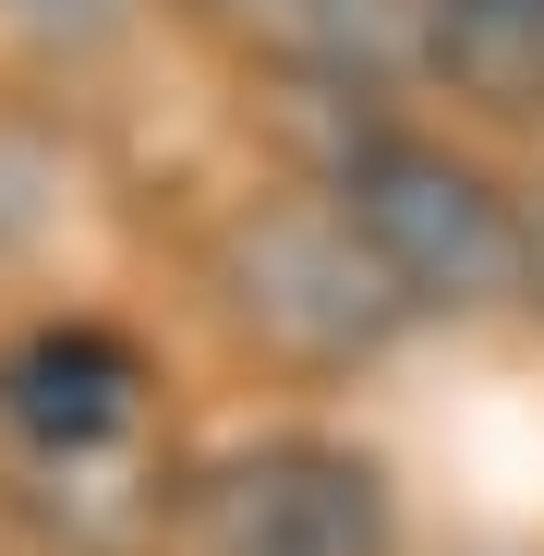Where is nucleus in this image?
I'll return each instance as SVG.
<instances>
[{
	"label": "nucleus",
	"mask_w": 544,
	"mask_h": 556,
	"mask_svg": "<svg viewBox=\"0 0 544 556\" xmlns=\"http://www.w3.org/2000/svg\"><path fill=\"white\" fill-rule=\"evenodd\" d=\"M0 412H13L37 447L85 459V447H110L146 412V363L110 327H49V339H25L13 363H0Z\"/></svg>",
	"instance_id": "7ed1b4c3"
},
{
	"label": "nucleus",
	"mask_w": 544,
	"mask_h": 556,
	"mask_svg": "<svg viewBox=\"0 0 544 556\" xmlns=\"http://www.w3.org/2000/svg\"><path fill=\"white\" fill-rule=\"evenodd\" d=\"M423 49L472 110H544V0H423Z\"/></svg>",
	"instance_id": "20e7f679"
},
{
	"label": "nucleus",
	"mask_w": 544,
	"mask_h": 556,
	"mask_svg": "<svg viewBox=\"0 0 544 556\" xmlns=\"http://www.w3.org/2000/svg\"><path fill=\"white\" fill-rule=\"evenodd\" d=\"M339 218L363 230V254L388 266V291H400V303H484V291H508V266H520L508 206L484 194L460 157L400 146V134L351 157Z\"/></svg>",
	"instance_id": "f257e3e1"
},
{
	"label": "nucleus",
	"mask_w": 544,
	"mask_h": 556,
	"mask_svg": "<svg viewBox=\"0 0 544 556\" xmlns=\"http://www.w3.org/2000/svg\"><path fill=\"white\" fill-rule=\"evenodd\" d=\"M194 556H388V484L327 435H266L194 484Z\"/></svg>",
	"instance_id": "f03ea898"
}]
</instances>
